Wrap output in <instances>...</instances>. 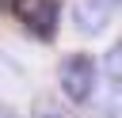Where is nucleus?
<instances>
[{
  "label": "nucleus",
  "instance_id": "nucleus-1",
  "mask_svg": "<svg viewBox=\"0 0 122 118\" xmlns=\"http://www.w3.org/2000/svg\"><path fill=\"white\" fill-rule=\"evenodd\" d=\"M57 80L72 103H88L95 91V57L92 53H69L57 69Z\"/></svg>",
  "mask_w": 122,
  "mask_h": 118
},
{
  "label": "nucleus",
  "instance_id": "nucleus-4",
  "mask_svg": "<svg viewBox=\"0 0 122 118\" xmlns=\"http://www.w3.org/2000/svg\"><path fill=\"white\" fill-rule=\"evenodd\" d=\"M30 118H72L57 99H50V95H38L34 99V107H30Z\"/></svg>",
  "mask_w": 122,
  "mask_h": 118
},
{
  "label": "nucleus",
  "instance_id": "nucleus-6",
  "mask_svg": "<svg viewBox=\"0 0 122 118\" xmlns=\"http://www.w3.org/2000/svg\"><path fill=\"white\" fill-rule=\"evenodd\" d=\"M0 118H19V114H15V110H11L8 103H0Z\"/></svg>",
  "mask_w": 122,
  "mask_h": 118
},
{
  "label": "nucleus",
  "instance_id": "nucleus-5",
  "mask_svg": "<svg viewBox=\"0 0 122 118\" xmlns=\"http://www.w3.org/2000/svg\"><path fill=\"white\" fill-rule=\"evenodd\" d=\"M107 76H111L114 84H122V42L111 46V53H107Z\"/></svg>",
  "mask_w": 122,
  "mask_h": 118
},
{
  "label": "nucleus",
  "instance_id": "nucleus-3",
  "mask_svg": "<svg viewBox=\"0 0 122 118\" xmlns=\"http://www.w3.org/2000/svg\"><path fill=\"white\" fill-rule=\"evenodd\" d=\"M114 15V0H76V27L84 34H103Z\"/></svg>",
  "mask_w": 122,
  "mask_h": 118
},
{
  "label": "nucleus",
  "instance_id": "nucleus-2",
  "mask_svg": "<svg viewBox=\"0 0 122 118\" xmlns=\"http://www.w3.org/2000/svg\"><path fill=\"white\" fill-rule=\"evenodd\" d=\"M15 19L30 30V38L50 42L61 23V0H15Z\"/></svg>",
  "mask_w": 122,
  "mask_h": 118
}]
</instances>
